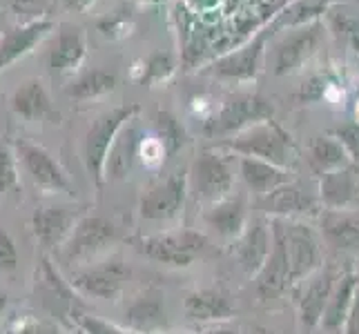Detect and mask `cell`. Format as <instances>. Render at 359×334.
I'll return each instance as SVG.
<instances>
[{"label": "cell", "instance_id": "cell-1", "mask_svg": "<svg viewBox=\"0 0 359 334\" xmlns=\"http://www.w3.org/2000/svg\"><path fill=\"white\" fill-rule=\"evenodd\" d=\"M221 147L239 154V156H250L259 160H268V163L290 169L297 160V147L292 136L279 127L275 120H266L252 125L232 139H224Z\"/></svg>", "mask_w": 359, "mask_h": 334}, {"label": "cell", "instance_id": "cell-2", "mask_svg": "<svg viewBox=\"0 0 359 334\" xmlns=\"http://www.w3.org/2000/svg\"><path fill=\"white\" fill-rule=\"evenodd\" d=\"M141 111V107L136 103L128 105H118L114 109L105 111L103 116H98L92 127L85 134V143H83V163L88 169L90 179L94 181L96 188H103L107 176H105V167H107V158L112 147L118 139L121 130L126 127V123H130L136 114Z\"/></svg>", "mask_w": 359, "mask_h": 334}, {"label": "cell", "instance_id": "cell-3", "mask_svg": "<svg viewBox=\"0 0 359 334\" xmlns=\"http://www.w3.org/2000/svg\"><path fill=\"white\" fill-rule=\"evenodd\" d=\"M275 107L264 96L257 94H239L232 96L221 105L212 116L205 120L203 134L210 139H226V136H237L259 123L272 120Z\"/></svg>", "mask_w": 359, "mask_h": 334}, {"label": "cell", "instance_id": "cell-4", "mask_svg": "<svg viewBox=\"0 0 359 334\" xmlns=\"http://www.w3.org/2000/svg\"><path fill=\"white\" fill-rule=\"evenodd\" d=\"M136 250L150 261L168 267H188L205 247L208 239L199 230H177L134 239Z\"/></svg>", "mask_w": 359, "mask_h": 334}, {"label": "cell", "instance_id": "cell-5", "mask_svg": "<svg viewBox=\"0 0 359 334\" xmlns=\"http://www.w3.org/2000/svg\"><path fill=\"white\" fill-rule=\"evenodd\" d=\"M188 188L196 201L210 205L230 196L234 188V172L230 158L219 154L217 150L201 152L188 169Z\"/></svg>", "mask_w": 359, "mask_h": 334}, {"label": "cell", "instance_id": "cell-6", "mask_svg": "<svg viewBox=\"0 0 359 334\" xmlns=\"http://www.w3.org/2000/svg\"><path fill=\"white\" fill-rule=\"evenodd\" d=\"M118 241V228L105 216L85 212L74 225L69 239L60 247L65 263H90V258L109 250Z\"/></svg>", "mask_w": 359, "mask_h": 334}, {"label": "cell", "instance_id": "cell-7", "mask_svg": "<svg viewBox=\"0 0 359 334\" xmlns=\"http://www.w3.org/2000/svg\"><path fill=\"white\" fill-rule=\"evenodd\" d=\"M132 270L121 258H107L96 265H83L72 272L69 286L83 296L101 301H114L128 286Z\"/></svg>", "mask_w": 359, "mask_h": 334}, {"label": "cell", "instance_id": "cell-8", "mask_svg": "<svg viewBox=\"0 0 359 334\" xmlns=\"http://www.w3.org/2000/svg\"><path fill=\"white\" fill-rule=\"evenodd\" d=\"M283 239L288 247L290 258V286L292 283L306 281L313 277L315 272L324 263V250H321V241L313 228H308L306 223L279 218Z\"/></svg>", "mask_w": 359, "mask_h": 334}, {"label": "cell", "instance_id": "cell-9", "mask_svg": "<svg viewBox=\"0 0 359 334\" xmlns=\"http://www.w3.org/2000/svg\"><path fill=\"white\" fill-rule=\"evenodd\" d=\"M188 172H175L172 176L147 188L139 201V216L150 223L175 221L185 207L188 199Z\"/></svg>", "mask_w": 359, "mask_h": 334}, {"label": "cell", "instance_id": "cell-10", "mask_svg": "<svg viewBox=\"0 0 359 334\" xmlns=\"http://www.w3.org/2000/svg\"><path fill=\"white\" fill-rule=\"evenodd\" d=\"M16 150H18L20 163L25 172H27V176L41 192L76 196V188H74V183L69 181L67 172L45 147L29 143V141H18Z\"/></svg>", "mask_w": 359, "mask_h": 334}, {"label": "cell", "instance_id": "cell-11", "mask_svg": "<svg viewBox=\"0 0 359 334\" xmlns=\"http://www.w3.org/2000/svg\"><path fill=\"white\" fill-rule=\"evenodd\" d=\"M83 207H67V205H47L36 207L32 214V232L43 250L54 252L65 245L69 234L83 216Z\"/></svg>", "mask_w": 359, "mask_h": 334}, {"label": "cell", "instance_id": "cell-12", "mask_svg": "<svg viewBox=\"0 0 359 334\" xmlns=\"http://www.w3.org/2000/svg\"><path fill=\"white\" fill-rule=\"evenodd\" d=\"M321 41V27L315 25H306L299 32H294L286 36L283 41H279L272 47L270 54V67L277 76H286L299 69L308 58H311Z\"/></svg>", "mask_w": 359, "mask_h": 334}, {"label": "cell", "instance_id": "cell-13", "mask_svg": "<svg viewBox=\"0 0 359 334\" xmlns=\"http://www.w3.org/2000/svg\"><path fill=\"white\" fill-rule=\"evenodd\" d=\"M270 225H272V239H275L272 241V252L262 272L255 277L257 292L262 294V299H272V296H277L290 286V258H288V247H286V239H283L281 223L279 218H272Z\"/></svg>", "mask_w": 359, "mask_h": 334}, {"label": "cell", "instance_id": "cell-14", "mask_svg": "<svg viewBox=\"0 0 359 334\" xmlns=\"http://www.w3.org/2000/svg\"><path fill=\"white\" fill-rule=\"evenodd\" d=\"M262 209L266 214L275 218H306V216H317L321 214L319 209V199L313 196L311 192H306L299 183H286L277 188L275 192H270L268 196L262 199Z\"/></svg>", "mask_w": 359, "mask_h": 334}, {"label": "cell", "instance_id": "cell-15", "mask_svg": "<svg viewBox=\"0 0 359 334\" xmlns=\"http://www.w3.org/2000/svg\"><path fill=\"white\" fill-rule=\"evenodd\" d=\"M272 225L266 221H252L243 230L241 237L234 241V254L239 258V265L248 277H257L266 265L272 252Z\"/></svg>", "mask_w": 359, "mask_h": 334}, {"label": "cell", "instance_id": "cell-16", "mask_svg": "<svg viewBox=\"0 0 359 334\" xmlns=\"http://www.w3.org/2000/svg\"><path fill=\"white\" fill-rule=\"evenodd\" d=\"M337 281V274L330 267H319L313 277L306 279L304 292L299 296V321L304 328H319Z\"/></svg>", "mask_w": 359, "mask_h": 334}, {"label": "cell", "instance_id": "cell-17", "mask_svg": "<svg viewBox=\"0 0 359 334\" xmlns=\"http://www.w3.org/2000/svg\"><path fill=\"white\" fill-rule=\"evenodd\" d=\"M203 223L212 230L217 237L237 241L248 228V205L239 194H230L219 203H212L203 212Z\"/></svg>", "mask_w": 359, "mask_h": 334}, {"label": "cell", "instance_id": "cell-18", "mask_svg": "<svg viewBox=\"0 0 359 334\" xmlns=\"http://www.w3.org/2000/svg\"><path fill=\"white\" fill-rule=\"evenodd\" d=\"M319 237L341 252H359V212L324 209L319 214Z\"/></svg>", "mask_w": 359, "mask_h": 334}, {"label": "cell", "instance_id": "cell-19", "mask_svg": "<svg viewBox=\"0 0 359 334\" xmlns=\"http://www.w3.org/2000/svg\"><path fill=\"white\" fill-rule=\"evenodd\" d=\"M319 203L326 209H353L359 203L357 165L319 176Z\"/></svg>", "mask_w": 359, "mask_h": 334}, {"label": "cell", "instance_id": "cell-20", "mask_svg": "<svg viewBox=\"0 0 359 334\" xmlns=\"http://www.w3.org/2000/svg\"><path fill=\"white\" fill-rule=\"evenodd\" d=\"M52 29H54L52 20H32L27 25H20V27L7 32L0 39V71L14 65L18 58L27 56Z\"/></svg>", "mask_w": 359, "mask_h": 334}, {"label": "cell", "instance_id": "cell-21", "mask_svg": "<svg viewBox=\"0 0 359 334\" xmlns=\"http://www.w3.org/2000/svg\"><path fill=\"white\" fill-rule=\"evenodd\" d=\"M85 56H88V43H85L83 29L63 25L54 49L49 52V69L54 74H69L83 65Z\"/></svg>", "mask_w": 359, "mask_h": 334}, {"label": "cell", "instance_id": "cell-22", "mask_svg": "<svg viewBox=\"0 0 359 334\" xmlns=\"http://www.w3.org/2000/svg\"><path fill=\"white\" fill-rule=\"evenodd\" d=\"M183 310H185V316L192 321H199V323H208V321H226L237 314V307L232 305L228 296L219 290H212V288L190 292L183 301Z\"/></svg>", "mask_w": 359, "mask_h": 334}, {"label": "cell", "instance_id": "cell-23", "mask_svg": "<svg viewBox=\"0 0 359 334\" xmlns=\"http://www.w3.org/2000/svg\"><path fill=\"white\" fill-rule=\"evenodd\" d=\"M239 174L245 183V188L257 196H268L281 185L290 183V169H283L250 156H239Z\"/></svg>", "mask_w": 359, "mask_h": 334}, {"label": "cell", "instance_id": "cell-24", "mask_svg": "<svg viewBox=\"0 0 359 334\" xmlns=\"http://www.w3.org/2000/svg\"><path fill=\"white\" fill-rule=\"evenodd\" d=\"M11 109L25 120H45V118H58L52 107L45 85L39 78H29L20 83L16 92L11 94Z\"/></svg>", "mask_w": 359, "mask_h": 334}, {"label": "cell", "instance_id": "cell-25", "mask_svg": "<svg viewBox=\"0 0 359 334\" xmlns=\"http://www.w3.org/2000/svg\"><path fill=\"white\" fill-rule=\"evenodd\" d=\"M168 323V312L163 296L158 292H145L139 299H134L126 310V326L134 332L152 334Z\"/></svg>", "mask_w": 359, "mask_h": 334}, {"label": "cell", "instance_id": "cell-26", "mask_svg": "<svg viewBox=\"0 0 359 334\" xmlns=\"http://www.w3.org/2000/svg\"><path fill=\"white\" fill-rule=\"evenodd\" d=\"M262 58H264V36H259L252 45L224 56L210 71L215 76L228 81H250L262 69Z\"/></svg>", "mask_w": 359, "mask_h": 334}, {"label": "cell", "instance_id": "cell-27", "mask_svg": "<svg viewBox=\"0 0 359 334\" xmlns=\"http://www.w3.org/2000/svg\"><path fill=\"white\" fill-rule=\"evenodd\" d=\"M359 290V277L355 272H346L337 281L335 290L330 294V301L326 305V312L321 316L319 328L326 332H339L344 328V321L348 316L351 307L355 303V294Z\"/></svg>", "mask_w": 359, "mask_h": 334}, {"label": "cell", "instance_id": "cell-28", "mask_svg": "<svg viewBox=\"0 0 359 334\" xmlns=\"http://www.w3.org/2000/svg\"><path fill=\"white\" fill-rule=\"evenodd\" d=\"M308 163L317 176H324L353 165V160L335 136H317L308 147Z\"/></svg>", "mask_w": 359, "mask_h": 334}, {"label": "cell", "instance_id": "cell-29", "mask_svg": "<svg viewBox=\"0 0 359 334\" xmlns=\"http://www.w3.org/2000/svg\"><path fill=\"white\" fill-rule=\"evenodd\" d=\"M118 85L116 74L107 69H90L81 74L67 88V96L74 101H92V98L105 96L109 92H114Z\"/></svg>", "mask_w": 359, "mask_h": 334}, {"label": "cell", "instance_id": "cell-30", "mask_svg": "<svg viewBox=\"0 0 359 334\" xmlns=\"http://www.w3.org/2000/svg\"><path fill=\"white\" fill-rule=\"evenodd\" d=\"M141 139H139V132L136 130H128L123 136H118L112 152H109L107 158V167H105V176L109 179H126L128 172L132 169L134 163V156H139L141 152Z\"/></svg>", "mask_w": 359, "mask_h": 334}, {"label": "cell", "instance_id": "cell-31", "mask_svg": "<svg viewBox=\"0 0 359 334\" xmlns=\"http://www.w3.org/2000/svg\"><path fill=\"white\" fill-rule=\"evenodd\" d=\"M154 139L163 147L165 158H170L185 145L188 134H185L181 120L175 114H170L165 109H158L154 114Z\"/></svg>", "mask_w": 359, "mask_h": 334}, {"label": "cell", "instance_id": "cell-32", "mask_svg": "<svg viewBox=\"0 0 359 334\" xmlns=\"http://www.w3.org/2000/svg\"><path fill=\"white\" fill-rule=\"evenodd\" d=\"M18 188H20V181H18L16 158L7 145L0 143V194L18 192Z\"/></svg>", "mask_w": 359, "mask_h": 334}, {"label": "cell", "instance_id": "cell-33", "mask_svg": "<svg viewBox=\"0 0 359 334\" xmlns=\"http://www.w3.org/2000/svg\"><path fill=\"white\" fill-rule=\"evenodd\" d=\"M20 261V254H18V247L16 241L11 239V234L0 225V274H9L18 267Z\"/></svg>", "mask_w": 359, "mask_h": 334}, {"label": "cell", "instance_id": "cell-34", "mask_svg": "<svg viewBox=\"0 0 359 334\" xmlns=\"http://www.w3.org/2000/svg\"><path fill=\"white\" fill-rule=\"evenodd\" d=\"M172 58L170 56H163V54H156L147 60L145 65V74H143V83L147 85H154V83H163L168 81V76L172 74Z\"/></svg>", "mask_w": 359, "mask_h": 334}, {"label": "cell", "instance_id": "cell-35", "mask_svg": "<svg viewBox=\"0 0 359 334\" xmlns=\"http://www.w3.org/2000/svg\"><path fill=\"white\" fill-rule=\"evenodd\" d=\"M332 136L346 147L353 165L359 167V123H351V125H341L332 132Z\"/></svg>", "mask_w": 359, "mask_h": 334}, {"label": "cell", "instance_id": "cell-36", "mask_svg": "<svg viewBox=\"0 0 359 334\" xmlns=\"http://www.w3.org/2000/svg\"><path fill=\"white\" fill-rule=\"evenodd\" d=\"M74 316H76V323L85 334H118L112 326L105 323V321H101V319H96V316L76 314V312H74Z\"/></svg>", "mask_w": 359, "mask_h": 334}, {"label": "cell", "instance_id": "cell-37", "mask_svg": "<svg viewBox=\"0 0 359 334\" xmlns=\"http://www.w3.org/2000/svg\"><path fill=\"white\" fill-rule=\"evenodd\" d=\"M39 332H41V323L29 314L18 316L9 328V334H39Z\"/></svg>", "mask_w": 359, "mask_h": 334}, {"label": "cell", "instance_id": "cell-38", "mask_svg": "<svg viewBox=\"0 0 359 334\" xmlns=\"http://www.w3.org/2000/svg\"><path fill=\"white\" fill-rule=\"evenodd\" d=\"M341 334H359V290L355 294V303L351 307V312H348V316H346V321H344Z\"/></svg>", "mask_w": 359, "mask_h": 334}, {"label": "cell", "instance_id": "cell-39", "mask_svg": "<svg viewBox=\"0 0 359 334\" xmlns=\"http://www.w3.org/2000/svg\"><path fill=\"white\" fill-rule=\"evenodd\" d=\"M60 3L69 11H88L96 0H60Z\"/></svg>", "mask_w": 359, "mask_h": 334}, {"label": "cell", "instance_id": "cell-40", "mask_svg": "<svg viewBox=\"0 0 359 334\" xmlns=\"http://www.w3.org/2000/svg\"><path fill=\"white\" fill-rule=\"evenodd\" d=\"M11 5L16 11H34L39 7V0H11Z\"/></svg>", "mask_w": 359, "mask_h": 334}, {"label": "cell", "instance_id": "cell-41", "mask_svg": "<svg viewBox=\"0 0 359 334\" xmlns=\"http://www.w3.org/2000/svg\"><path fill=\"white\" fill-rule=\"evenodd\" d=\"M7 305H9V294L0 290V319H3L5 310H7Z\"/></svg>", "mask_w": 359, "mask_h": 334}, {"label": "cell", "instance_id": "cell-42", "mask_svg": "<svg viewBox=\"0 0 359 334\" xmlns=\"http://www.w3.org/2000/svg\"><path fill=\"white\" fill-rule=\"evenodd\" d=\"M39 334H60L56 328H52V326H41V332Z\"/></svg>", "mask_w": 359, "mask_h": 334}]
</instances>
